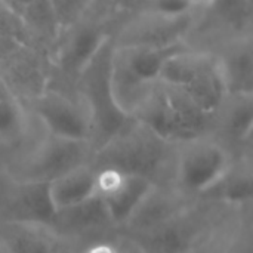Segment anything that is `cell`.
<instances>
[{
  "mask_svg": "<svg viewBox=\"0 0 253 253\" xmlns=\"http://www.w3.org/2000/svg\"><path fill=\"white\" fill-rule=\"evenodd\" d=\"M22 132V113L19 104L0 77V138L6 141L16 139Z\"/></svg>",
  "mask_w": 253,
  "mask_h": 253,
  "instance_id": "d6986e66",
  "label": "cell"
},
{
  "mask_svg": "<svg viewBox=\"0 0 253 253\" xmlns=\"http://www.w3.org/2000/svg\"><path fill=\"white\" fill-rule=\"evenodd\" d=\"M154 16V21L138 25L119 46H151L166 47L182 43V37L191 24V15L181 18Z\"/></svg>",
  "mask_w": 253,
  "mask_h": 253,
  "instance_id": "8fae6325",
  "label": "cell"
},
{
  "mask_svg": "<svg viewBox=\"0 0 253 253\" xmlns=\"http://www.w3.org/2000/svg\"><path fill=\"white\" fill-rule=\"evenodd\" d=\"M108 40L110 37L98 25L90 24L79 28L64 47L61 58L64 70L68 74L79 77Z\"/></svg>",
  "mask_w": 253,
  "mask_h": 253,
  "instance_id": "5bb4252c",
  "label": "cell"
},
{
  "mask_svg": "<svg viewBox=\"0 0 253 253\" xmlns=\"http://www.w3.org/2000/svg\"><path fill=\"white\" fill-rule=\"evenodd\" d=\"M181 213H184L181 205L169 194L157 193L154 187L135 211L127 224L133 228V233H141L159 227Z\"/></svg>",
  "mask_w": 253,
  "mask_h": 253,
  "instance_id": "9a60e30c",
  "label": "cell"
},
{
  "mask_svg": "<svg viewBox=\"0 0 253 253\" xmlns=\"http://www.w3.org/2000/svg\"><path fill=\"white\" fill-rule=\"evenodd\" d=\"M49 193L56 212L77 206L96 196V172L82 166L49 182Z\"/></svg>",
  "mask_w": 253,
  "mask_h": 253,
  "instance_id": "7c38bea8",
  "label": "cell"
},
{
  "mask_svg": "<svg viewBox=\"0 0 253 253\" xmlns=\"http://www.w3.org/2000/svg\"><path fill=\"white\" fill-rule=\"evenodd\" d=\"M151 15L162 18H181L191 15L196 9L188 0H147Z\"/></svg>",
  "mask_w": 253,
  "mask_h": 253,
  "instance_id": "7402d4cb",
  "label": "cell"
},
{
  "mask_svg": "<svg viewBox=\"0 0 253 253\" xmlns=\"http://www.w3.org/2000/svg\"><path fill=\"white\" fill-rule=\"evenodd\" d=\"M36 113L50 136L90 142L89 117L65 96L55 92L40 95L36 101Z\"/></svg>",
  "mask_w": 253,
  "mask_h": 253,
  "instance_id": "9c48e42d",
  "label": "cell"
},
{
  "mask_svg": "<svg viewBox=\"0 0 253 253\" xmlns=\"http://www.w3.org/2000/svg\"><path fill=\"white\" fill-rule=\"evenodd\" d=\"M132 117L165 142H193L208 129L211 114L197 107L181 90L159 83Z\"/></svg>",
  "mask_w": 253,
  "mask_h": 253,
  "instance_id": "6da1fadb",
  "label": "cell"
},
{
  "mask_svg": "<svg viewBox=\"0 0 253 253\" xmlns=\"http://www.w3.org/2000/svg\"><path fill=\"white\" fill-rule=\"evenodd\" d=\"M111 40H108L93 59L86 65L79 79L89 107V120L92 138L96 141V150L126 130L135 120L117 102L111 83Z\"/></svg>",
  "mask_w": 253,
  "mask_h": 253,
  "instance_id": "7a4b0ae2",
  "label": "cell"
},
{
  "mask_svg": "<svg viewBox=\"0 0 253 253\" xmlns=\"http://www.w3.org/2000/svg\"><path fill=\"white\" fill-rule=\"evenodd\" d=\"M199 231L184 213L147 231L133 233V242L142 253H188Z\"/></svg>",
  "mask_w": 253,
  "mask_h": 253,
  "instance_id": "30bf717a",
  "label": "cell"
},
{
  "mask_svg": "<svg viewBox=\"0 0 253 253\" xmlns=\"http://www.w3.org/2000/svg\"><path fill=\"white\" fill-rule=\"evenodd\" d=\"M90 142L50 136L37 151L27 172V181L52 182L68 172L87 166Z\"/></svg>",
  "mask_w": 253,
  "mask_h": 253,
  "instance_id": "52a82bcc",
  "label": "cell"
},
{
  "mask_svg": "<svg viewBox=\"0 0 253 253\" xmlns=\"http://www.w3.org/2000/svg\"><path fill=\"white\" fill-rule=\"evenodd\" d=\"M159 83L181 90L211 116L218 111L227 95L219 61L205 53H194L188 47L168 59Z\"/></svg>",
  "mask_w": 253,
  "mask_h": 253,
  "instance_id": "277c9868",
  "label": "cell"
},
{
  "mask_svg": "<svg viewBox=\"0 0 253 253\" xmlns=\"http://www.w3.org/2000/svg\"><path fill=\"white\" fill-rule=\"evenodd\" d=\"M119 252H120V251H119ZM120 253H142V251H141V249H139L133 242H130V240H129V243L125 246L123 252H120Z\"/></svg>",
  "mask_w": 253,
  "mask_h": 253,
  "instance_id": "d4e9b609",
  "label": "cell"
},
{
  "mask_svg": "<svg viewBox=\"0 0 253 253\" xmlns=\"http://www.w3.org/2000/svg\"><path fill=\"white\" fill-rule=\"evenodd\" d=\"M107 224H111V219L104 202L98 196L70 209L56 212L53 222V225H62L68 230H93Z\"/></svg>",
  "mask_w": 253,
  "mask_h": 253,
  "instance_id": "2e32d148",
  "label": "cell"
},
{
  "mask_svg": "<svg viewBox=\"0 0 253 253\" xmlns=\"http://www.w3.org/2000/svg\"><path fill=\"white\" fill-rule=\"evenodd\" d=\"M231 169V157L218 144H194L179 159L178 179L184 190L205 194Z\"/></svg>",
  "mask_w": 253,
  "mask_h": 253,
  "instance_id": "8992f818",
  "label": "cell"
},
{
  "mask_svg": "<svg viewBox=\"0 0 253 253\" xmlns=\"http://www.w3.org/2000/svg\"><path fill=\"white\" fill-rule=\"evenodd\" d=\"M86 253H120L116 248H113L111 245L107 243H101V245H95L90 249H87Z\"/></svg>",
  "mask_w": 253,
  "mask_h": 253,
  "instance_id": "cb8c5ba5",
  "label": "cell"
},
{
  "mask_svg": "<svg viewBox=\"0 0 253 253\" xmlns=\"http://www.w3.org/2000/svg\"><path fill=\"white\" fill-rule=\"evenodd\" d=\"M190 3H193L196 7H199V6H211V3H212V0H188Z\"/></svg>",
  "mask_w": 253,
  "mask_h": 253,
  "instance_id": "484cf974",
  "label": "cell"
},
{
  "mask_svg": "<svg viewBox=\"0 0 253 253\" xmlns=\"http://www.w3.org/2000/svg\"><path fill=\"white\" fill-rule=\"evenodd\" d=\"M12 228L4 237L7 253H61L64 249L37 225L10 224Z\"/></svg>",
  "mask_w": 253,
  "mask_h": 253,
  "instance_id": "e0dca14e",
  "label": "cell"
},
{
  "mask_svg": "<svg viewBox=\"0 0 253 253\" xmlns=\"http://www.w3.org/2000/svg\"><path fill=\"white\" fill-rule=\"evenodd\" d=\"M96 196L104 202L113 224H127L144 199L154 188L145 178L114 169H95Z\"/></svg>",
  "mask_w": 253,
  "mask_h": 253,
  "instance_id": "5b68a950",
  "label": "cell"
},
{
  "mask_svg": "<svg viewBox=\"0 0 253 253\" xmlns=\"http://www.w3.org/2000/svg\"><path fill=\"white\" fill-rule=\"evenodd\" d=\"M219 18L233 28L243 30L252 19V0H212Z\"/></svg>",
  "mask_w": 253,
  "mask_h": 253,
  "instance_id": "44dd1931",
  "label": "cell"
},
{
  "mask_svg": "<svg viewBox=\"0 0 253 253\" xmlns=\"http://www.w3.org/2000/svg\"><path fill=\"white\" fill-rule=\"evenodd\" d=\"M6 191L9 194L4 197L3 209L9 224L53 227L56 209L50 199L49 182L24 179L7 187Z\"/></svg>",
  "mask_w": 253,
  "mask_h": 253,
  "instance_id": "ba28073f",
  "label": "cell"
},
{
  "mask_svg": "<svg viewBox=\"0 0 253 253\" xmlns=\"http://www.w3.org/2000/svg\"><path fill=\"white\" fill-rule=\"evenodd\" d=\"M253 127L252 96H237L227 117V129L233 138L245 141L251 136Z\"/></svg>",
  "mask_w": 253,
  "mask_h": 253,
  "instance_id": "ffe728a7",
  "label": "cell"
},
{
  "mask_svg": "<svg viewBox=\"0 0 253 253\" xmlns=\"http://www.w3.org/2000/svg\"><path fill=\"white\" fill-rule=\"evenodd\" d=\"M205 194L227 203H245L252 199V173L248 169H234L231 166L225 176Z\"/></svg>",
  "mask_w": 253,
  "mask_h": 253,
  "instance_id": "ac0fdd59",
  "label": "cell"
},
{
  "mask_svg": "<svg viewBox=\"0 0 253 253\" xmlns=\"http://www.w3.org/2000/svg\"><path fill=\"white\" fill-rule=\"evenodd\" d=\"M221 74L227 93L233 96H252L253 93V52L249 42L233 46L222 61Z\"/></svg>",
  "mask_w": 253,
  "mask_h": 253,
  "instance_id": "4fadbf2b",
  "label": "cell"
},
{
  "mask_svg": "<svg viewBox=\"0 0 253 253\" xmlns=\"http://www.w3.org/2000/svg\"><path fill=\"white\" fill-rule=\"evenodd\" d=\"M168 145L135 120V125L96 150L93 169H114L154 184L168 160Z\"/></svg>",
  "mask_w": 253,
  "mask_h": 253,
  "instance_id": "3957f363",
  "label": "cell"
},
{
  "mask_svg": "<svg viewBox=\"0 0 253 253\" xmlns=\"http://www.w3.org/2000/svg\"><path fill=\"white\" fill-rule=\"evenodd\" d=\"M89 0H52L56 25L67 27L84 10Z\"/></svg>",
  "mask_w": 253,
  "mask_h": 253,
  "instance_id": "603a6c76",
  "label": "cell"
}]
</instances>
